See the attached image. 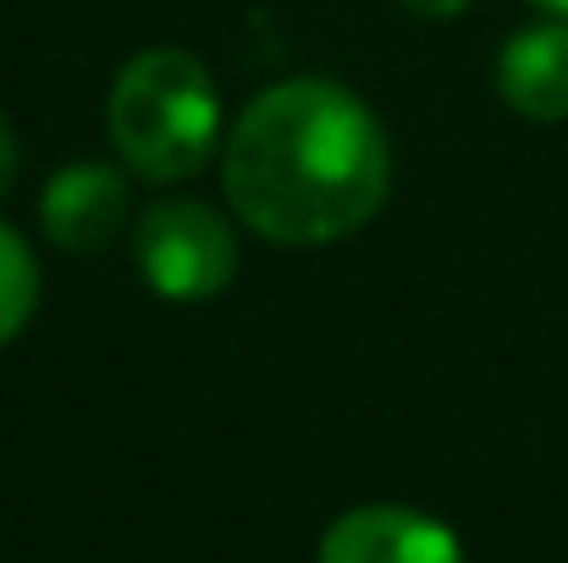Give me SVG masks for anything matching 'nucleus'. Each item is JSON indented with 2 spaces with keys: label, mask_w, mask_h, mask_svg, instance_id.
<instances>
[{
  "label": "nucleus",
  "mask_w": 568,
  "mask_h": 563,
  "mask_svg": "<svg viewBox=\"0 0 568 563\" xmlns=\"http://www.w3.org/2000/svg\"><path fill=\"white\" fill-rule=\"evenodd\" d=\"M17 178V128H11V117L0 111V193L11 188Z\"/></svg>",
  "instance_id": "6e6552de"
},
{
  "label": "nucleus",
  "mask_w": 568,
  "mask_h": 563,
  "mask_svg": "<svg viewBox=\"0 0 568 563\" xmlns=\"http://www.w3.org/2000/svg\"><path fill=\"white\" fill-rule=\"evenodd\" d=\"M39 310V265L33 249L0 221V349L33 321Z\"/></svg>",
  "instance_id": "0eeeda50"
},
{
  "label": "nucleus",
  "mask_w": 568,
  "mask_h": 563,
  "mask_svg": "<svg viewBox=\"0 0 568 563\" xmlns=\"http://www.w3.org/2000/svg\"><path fill=\"white\" fill-rule=\"evenodd\" d=\"M237 271L232 227L199 204V199H161L139 221V277L172 299V304H204L215 299Z\"/></svg>",
  "instance_id": "7ed1b4c3"
},
{
  "label": "nucleus",
  "mask_w": 568,
  "mask_h": 563,
  "mask_svg": "<svg viewBox=\"0 0 568 563\" xmlns=\"http://www.w3.org/2000/svg\"><path fill=\"white\" fill-rule=\"evenodd\" d=\"M408 11H419V17H458V11H469L475 0H403Z\"/></svg>",
  "instance_id": "1a4fd4ad"
},
{
  "label": "nucleus",
  "mask_w": 568,
  "mask_h": 563,
  "mask_svg": "<svg viewBox=\"0 0 568 563\" xmlns=\"http://www.w3.org/2000/svg\"><path fill=\"white\" fill-rule=\"evenodd\" d=\"M226 204L271 243H337L392 188V144L376 111L332 78H287L243 105L221 161Z\"/></svg>",
  "instance_id": "f257e3e1"
},
{
  "label": "nucleus",
  "mask_w": 568,
  "mask_h": 563,
  "mask_svg": "<svg viewBox=\"0 0 568 563\" xmlns=\"http://www.w3.org/2000/svg\"><path fill=\"white\" fill-rule=\"evenodd\" d=\"M497 94L530 122L568 117V22L519 28L497 56Z\"/></svg>",
  "instance_id": "423d86ee"
},
{
  "label": "nucleus",
  "mask_w": 568,
  "mask_h": 563,
  "mask_svg": "<svg viewBox=\"0 0 568 563\" xmlns=\"http://www.w3.org/2000/svg\"><path fill=\"white\" fill-rule=\"evenodd\" d=\"M315 563H464V542L403 503H365L332 520Z\"/></svg>",
  "instance_id": "20e7f679"
},
{
  "label": "nucleus",
  "mask_w": 568,
  "mask_h": 563,
  "mask_svg": "<svg viewBox=\"0 0 568 563\" xmlns=\"http://www.w3.org/2000/svg\"><path fill=\"white\" fill-rule=\"evenodd\" d=\"M536 6H541V11H552L558 22H568V0H536Z\"/></svg>",
  "instance_id": "9d476101"
},
{
  "label": "nucleus",
  "mask_w": 568,
  "mask_h": 563,
  "mask_svg": "<svg viewBox=\"0 0 568 563\" xmlns=\"http://www.w3.org/2000/svg\"><path fill=\"white\" fill-rule=\"evenodd\" d=\"M105 122L128 172H139L144 183H183L221 139V100L199 56L161 44L122 67Z\"/></svg>",
  "instance_id": "f03ea898"
},
{
  "label": "nucleus",
  "mask_w": 568,
  "mask_h": 563,
  "mask_svg": "<svg viewBox=\"0 0 568 563\" xmlns=\"http://www.w3.org/2000/svg\"><path fill=\"white\" fill-rule=\"evenodd\" d=\"M39 221L67 254H94L128 221V178L105 161H72L44 183Z\"/></svg>",
  "instance_id": "39448f33"
}]
</instances>
